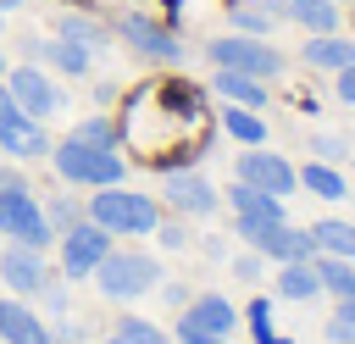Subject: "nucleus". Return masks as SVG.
Segmentation results:
<instances>
[{"mask_svg":"<svg viewBox=\"0 0 355 344\" xmlns=\"http://www.w3.org/2000/svg\"><path fill=\"white\" fill-rule=\"evenodd\" d=\"M111 33L128 44V50H139L144 61H161V67H178L189 50H183V39L166 28V22H155V17H139V11H122L116 22H111Z\"/></svg>","mask_w":355,"mask_h":344,"instance_id":"423d86ee","label":"nucleus"},{"mask_svg":"<svg viewBox=\"0 0 355 344\" xmlns=\"http://www.w3.org/2000/svg\"><path fill=\"white\" fill-rule=\"evenodd\" d=\"M161 205H172L178 216H216L222 194L211 189L205 172H166V183H161Z\"/></svg>","mask_w":355,"mask_h":344,"instance_id":"9b49d317","label":"nucleus"},{"mask_svg":"<svg viewBox=\"0 0 355 344\" xmlns=\"http://www.w3.org/2000/svg\"><path fill=\"white\" fill-rule=\"evenodd\" d=\"M349 172H355V155H349Z\"/></svg>","mask_w":355,"mask_h":344,"instance_id":"c03bdc74","label":"nucleus"},{"mask_svg":"<svg viewBox=\"0 0 355 344\" xmlns=\"http://www.w3.org/2000/svg\"><path fill=\"white\" fill-rule=\"evenodd\" d=\"M11 105H17V100H11V94H6V83H0V117H6Z\"/></svg>","mask_w":355,"mask_h":344,"instance_id":"ea45409f","label":"nucleus"},{"mask_svg":"<svg viewBox=\"0 0 355 344\" xmlns=\"http://www.w3.org/2000/svg\"><path fill=\"white\" fill-rule=\"evenodd\" d=\"M316 277H322V294H333V300L355 294V261H344V255H316Z\"/></svg>","mask_w":355,"mask_h":344,"instance_id":"a878e982","label":"nucleus"},{"mask_svg":"<svg viewBox=\"0 0 355 344\" xmlns=\"http://www.w3.org/2000/svg\"><path fill=\"white\" fill-rule=\"evenodd\" d=\"M0 239L28 244V250H50L55 244V227L44 222V205L28 189H6L0 194Z\"/></svg>","mask_w":355,"mask_h":344,"instance_id":"0eeeda50","label":"nucleus"},{"mask_svg":"<svg viewBox=\"0 0 355 344\" xmlns=\"http://www.w3.org/2000/svg\"><path fill=\"white\" fill-rule=\"evenodd\" d=\"M111 344H122V338H116V333H111Z\"/></svg>","mask_w":355,"mask_h":344,"instance_id":"a18cd8bd","label":"nucleus"},{"mask_svg":"<svg viewBox=\"0 0 355 344\" xmlns=\"http://www.w3.org/2000/svg\"><path fill=\"white\" fill-rule=\"evenodd\" d=\"M6 189H28V178H22L11 161H0V194H6Z\"/></svg>","mask_w":355,"mask_h":344,"instance_id":"c9c22d12","label":"nucleus"},{"mask_svg":"<svg viewBox=\"0 0 355 344\" xmlns=\"http://www.w3.org/2000/svg\"><path fill=\"white\" fill-rule=\"evenodd\" d=\"M338 6H344V0H338Z\"/></svg>","mask_w":355,"mask_h":344,"instance_id":"49530a36","label":"nucleus"},{"mask_svg":"<svg viewBox=\"0 0 355 344\" xmlns=\"http://www.w3.org/2000/svg\"><path fill=\"white\" fill-rule=\"evenodd\" d=\"M44 61L55 67V72H67V78H83L89 72V61H94V50L89 44H78V39H44Z\"/></svg>","mask_w":355,"mask_h":344,"instance_id":"5701e85b","label":"nucleus"},{"mask_svg":"<svg viewBox=\"0 0 355 344\" xmlns=\"http://www.w3.org/2000/svg\"><path fill=\"white\" fill-rule=\"evenodd\" d=\"M227 205H233V227H239V239H244L250 250H261V239L288 222V211H283L277 194L250 189V183H239V178H233V189H227Z\"/></svg>","mask_w":355,"mask_h":344,"instance_id":"39448f33","label":"nucleus"},{"mask_svg":"<svg viewBox=\"0 0 355 344\" xmlns=\"http://www.w3.org/2000/svg\"><path fill=\"white\" fill-rule=\"evenodd\" d=\"M327 338H333V344H355V322L333 316V322H327Z\"/></svg>","mask_w":355,"mask_h":344,"instance_id":"72a5a7b5","label":"nucleus"},{"mask_svg":"<svg viewBox=\"0 0 355 344\" xmlns=\"http://www.w3.org/2000/svg\"><path fill=\"white\" fill-rule=\"evenodd\" d=\"M172 344H222L216 333H205V327H194V316L189 311H178V333H172Z\"/></svg>","mask_w":355,"mask_h":344,"instance_id":"2f4dec72","label":"nucleus"},{"mask_svg":"<svg viewBox=\"0 0 355 344\" xmlns=\"http://www.w3.org/2000/svg\"><path fill=\"white\" fill-rule=\"evenodd\" d=\"M105 250H111V233L83 216V222H72V227L61 233V272H67V277H89V272L105 261Z\"/></svg>","mask_w":355,"mask_h":344,"instance_id":"9d476101","label":"nucleus"},{"mask_svg":"<svg viewBox=\"0 0 355 344\" xmlns=\"http://www.w3.org/2000/svg\"><path fill=\"white\" fill-rule=\"evenodd\" d=\"M17 6H22V0H0V11H17Z\"/></svg>","mask_w":355,"mask_h":344,"instance_id":"a19ab883","label":"nucleus"},{"mask_svg":"<svg viewBox=\"0 0 355 344\" xmlns=\"http://www.w3.org/2000/svg\"><path fill=\"white\" fill-rule=\"evenodd\" d=\"M227 17H233V28H239V33L266 39V33H272V22H277L283 11H277V0H233V11H227Z\"/></svg>","mask_w":355,"mask_h":344,"instance_id":"412c9836","label":"nucleus"},{"mask_svg":"<svg viewBox=\"0 0 355 344\" xmlns=\"http://www.w3.org/2000/svg\"><path fill=\"white\" fill-rule=\"evenodd\" d=\"M89 277H94V289H100L105 300L133 305V300H144L150 289H161V261H155L150 250H105V261H100Z\"/></svg>","mask_w":355,"mask_h":344,"instance_id":"f257e3e1","label":"nucleus"},{"mask_svg":"<svg viewBox=\"0 0 355 344\" xmlns=\"http://www.w3.org/2000/svg\"><path fill=\"white\" fill-rule=\"evenodd\" d=\"M233 272H239L244 283H250V277H261V250H255V255H239V261H233Z\"/></svg>","mask_w":355,"mask_h":344,"instance_id":"f704fd0d","label":"nucleus"},{"mask_svg":"<svg viewBox=\"0 0 355 344\" xmlns=\"http://www.w3.org/2000/svg\"><path fill=\"white\" fill-rule=\"evenodd\" d=\"M161 300H166V305H178V311H183V305H189V289H183V283H166V294H161Z\"/></svg>","mask_w":355,"mask_h":344,"instance_id":"4c0bfd02","label":"nucleus"},{"mask_svg":"<svg viewBox=\"0 0 355 344\" xmlns=\"http://www.w3.org/2000/svg\"><path fill=\"white\" fill-rule=\"evenodd\" d=\"M311 239H316L322 255H344V261H355V222H344V216H322V222L311 227Z\"/></svg>","mask_w":355,"mask_h":344,"instance_id":"b1692460","label":"nucleus"},{"mask_svg":"<svg viewBox=\"0 0 355 344\" xmlns=\"http://www.w3.org/2000/svg\"><path fill=\"white\" fill-rule=\"evenodd\" d=\"M183 311L194 316V327H205V333H216V338H227V333L239 327V311H233L222 294H194Z\"/></svg>","mask_w":355,"mask_h":344,"instance_id":"a211bd4d","label":"nucleus"},{"mask_svg":"<svg viewBox=\"0 0 355 344\" xmlns=\"http://www.w3.org/2000/svg\"><path fill=\"white\" fill-rule=\"evenodd\" d=\"M211 89H216L227 105H250V111L266 105V83L250 78V72H233V67H216V72H211Z\"/></svg>","mask_w":355,"mask_h":344,"instance_id":"f3484780","label":"nucleus"},{"mask_svg":"<svg viewBox=\"0 0 355 344\" xmlns=\"http://www.w3.org/2000/svg\"><path fill=\"white\" fill-rule=\"evenodd\" d=\"M0 277L11 294H44L50 289V266H44V250H28V244H6L0 250Z\"/></svg>","mask_w":355,"mask_h":344,"instance_id":"f8f14e48","label":"nucleus"},{"mask_svg":"<svg viewBox=\"0 0 355 344\" xmlns=\"http://www.w3.org/2000/svg\"><path fill=\"white\" fill-rule=\"evenodd\" d=\"M300 55H305L311 67H322V72H338V67L355 61V39H344V33H311Z\"/></svg>","mask_w":355,"mask_h":344,"instance_id":"6ab92c4d","label":"nucleus"},{"mask_svg":"<svg viewBox=\"0 0 355 344\" xmlns=\"http://www.w3.org/2000/svg\"><path fill=\"white\" fill-rule=\"evenodd\" d=\"M39 205H44V222L55 227V239H61L72 222H83V205H78V200H67V194H55V200H39Z\"/></svg>","mask_w":355,"mask_h":344,"instance_id":"c85d7f7f","label":"nucleus"},{"mask_svg":"<svg viewBox=\"0 0 355 344\" xmlns=\"http://www.w3.org/2000/svg\"><path fill=\"white\" fill-rule=\"evenodd\" d=\"M222 128H227L239 144H266V122H261V111H250V105H227V111H222Z\"/></svg>","mask_w":355,"mask_h":344,"instance_id":"bb28decb","label":"nucleus"},{"mask_svg":"<svg viewBox=\"0 0 355 344\" xmlns=\"http://www.w3.org/2000/svg\"><path fill=\"white\" fill-rule=\"evenodd\" d=\"M277 11L288 22H300L305 33H338L344 17H338V0H277Z\"/></svg>","mask_w":355,"mask_h":344,"instance_id":"dca6fc26","label":"nucleus"},{"mask_svg":"<svg viewBox=\"0 0 355 344\" xmlns=\"http://www.w3.org/2000/svg\"><path fill=\"white\" fill-rule=\"evenodd\" d=\"M0 344H55L50 322H39L22 300H0Z\"/></svg>","mask_w":355,"mask_h":344,"instance_id":"4468645a","label":"nucleus"},{"mask_svg":"<svg viewBox=\"0 0 355 344\" xmlns=\"http://www.w3.org/2000/svg\"><path fill=\"white\" fill-rule=\"evenodd\" d=\"M72 139H83V144H100V150H111L116 128H111V117H83V122L72 128Z\"/></svg>","mask_w":355,"mask_h":344,"instance_id":"c756f323","label":"nucleus"},{"mask_svg":"<svg viewBox=\"0 0 355 344\" xmlns=\"http://www.w3.org/2000/svg\"><path fill=\"white\" fill-rule=\"evenodd\" d=\"M239 183H250V189H266V194H277V200H288L294 189H300V172L283 161V155H272L266 144H244V155H239Z\"/></svg>","mask_w":355,"mask_h":344,"instance_id":"1a4fd4ad","label":"nucleus"},{"mask_svg":"<svg viewBox=\"0 0 355 344\" xmlns=\"http://www.w3.org/2000/svg\"><path fill=\"white\" fill-rule=\"evenodd\" d=\"M0 33H6V11H0Z\"/></svg>","mask_w":355,"mask_h":344,"instance_id":"37998d69","label":"nucleus"},{"mask_svg":"<svg viewBox=\"0 0 355 344\" xmlns=\"http://www.w3.org/2000/svg\"><path fill=\"white\" fill-rule=\"evenodd\" d=\"M111 333H116L122 344H172V333H161L150 316H133V311H122V316L111 322Z\"/></svg>","mask_w":355,"mask_h":344,"instance_id":"cd10ccee","label":"nucleus"},{"mask_svg":"<svg viewBox=\"0 0 355 344\" xmlns=\"http://www.w3.org/2000/svg\"><path fill=\"white\" fill-rule=\"evenodd\" d=\"M311 155L316 161H349V144L338 133H311Z\"/></svg>","mask_w":355,"mask_h":344,"instance_id":"7c9ffc66","label":"nucleus"},{"mask_svg":"<svg viewBox=\"0 0 355 344\" xmlns=\"http://www.w3.org/2000/svg\"><path fill=\"white\" fill-rule=\"evenodd\" d=\"M316 255H322V250H316L311 227H288V222H283L277 233L261 239V261H277V266H283V261H316Z\"/></svg>","mask_w":355,"mask_h":344,"instance_id":"2eb2a0df","label":"nucleus"},{"mask_svg":"<svg viewBox=\"0 0 355 344\" xmlns=\"http://www.w3.org/2000/svg\"><path fill=\"white\" fill-rule=\"evenodd\" d=\"M0 78H6V55H0Z\"/></svg>","mask_w":355,"mask_h":344,"instance_id":"79ce46f5","label":"nucleus"},{"mask_svg":"<svg viewBox=\"0 0 355 344\" xmlns=\"http://www.w3.org/2000/svg\"><path fill=\"white\" fill-rule=\"evenodd\" d=\"M0 150L17 155V161H33V155H50V133H44V122H33L22 105H11V111L0 117Z\"/></svg>","mask_w":355,"mask_h":344,"instance_id":"ddd939ff","label":"nucleus"},{"mask_svg":"<svg viewBox=\"0 0 355 344\" xmlns=\"http://www.w3.org/2000/svg\"><path fill=\"white\" fill-rule=\"evenodd\" d=\"M50 338H61V344H78V338H83V327H78V322H55V327H50Z\"/></svg>","mask_w":355,"mask_h":344,"instance_id":"e433bc0d","label":"nucleus"},{"mask_svg":"<svg viewBox=\"0 0 355 344\" xmlns=\"http://www.w3.org/2000/svg\"><path fill=\"white\" fill-rule=\"evenodd\" d=\"M333 94H338V100H344V105H355V61H349V67H338V72H333Z\"/></svg>","mask_w":355,"mask_h":344,"instance_id":"473e14b6","label":"nucleus"},{"mask_svg":"<svg viewBox=\"0 0 355 344\" xmlns=\"http://www.w3.org/2000/svg\"><path fill=\"white\" fill-rule=\"evenodd\" d=\"M50 166H55L61 183H83V189H111V183L128 178V161H122L116 150L83 144V139H72V133H67L61 144H50Z\"/></svg>","mask_w":355,"mask_h":344,"instance_id":"f03ea898","label":"nucleus"},{"mask_svg":"<svg viewBox=\"0 0 355 344\" xmlns=\"http://www.w3.org/2000/svg\"><path fill=\"white\" fill-rule=\"evenodd\" d=\"M55 33L89 44V50H105V44H111V22H94V17H83V11H61V17H55Z\"/></svg>","mask_w":355,"mask_h":344,"instance_id":"4be33fe9","label":"nucleus"},{"mask_svg":"<svg viewBox=\"0 0 355 344\" xmlns=\"http://www.w3.org/2000/svg\"><path fill=\"white\" fill-rule=\"evenodd\" d=\"M333 316H344V322H355V294H344V300H333Z\"/></svg>","mask_w":355,"mask_h":344,"instance_id":"58836bf2","label":"nucleus"},{"mask_svg":"<svg viewBox=\"0 0 355 344\" xmlns=\"http://www.w3.org/2000/svg\"><path fill=\"white\" fill-rule=\"evenodd\" d=\"M277 294H283V300H316V294H322L316 261H283V266H277Z\"/></svg>","mask_w":355,"mask_h":344,"instance_id":"aec40b11","label":"nucleus"},{"mask_svg":"<svg viewBox=\"0 0 355 344\" xmlns=\"http://www.w3.org/2000/svg\"><path fill=\"white\" fill-rule=\"evenodd\" d=\"M83 216H89V222H100L111 239H116V233H133V239H144V233H155V227H161V205H155L150 194H133V189H122V183H111V189H94V200L83 205Z\"/></svg>","mask_w":355,"mask_h":344,"instance_id":"7ed1b4c3","label":"nucleus"},{"mask_svg":"<svg viewBox=\"0 0 355 344\" xmlns=\"http://www.w3.org/2000/svg\"><path fill=\"white\" fill-rule=\"evenodd\" d=\"M205 55H211V67H233V72H250V78H261V83H272V78H283V50L277 44H266V39H255V33H216L211 44H205Z\"/></svg>","mask_w":355,"mask_h":344,"instance_id":"20e7f679","label":"nucleus"},{"mask_svg":"<svg viewBox=\"0 0 355 344\" xmlns=\"http://www.w3.org/2000/svg\"><path fill=\"white\" fill-rule=\"evenodd\" d=\"M294 172H300V183H305L311 194H322V200H344V189H349L333 161H305V166H294Z\"/></svg>","mask_w":355,"mask_h":344,"instance_id":"393cba45","label":"nucleus"},{"mask_svg":"<svg viewBox=\"0 0 355 344\" xmlns=\"http://www.w3.org/2000/svg\"><path fill=\"white\" fill-rule=\"evenodd\" d=\"M6 94L33 117V122H50L61 105H67V94L50 83V72H39V67H6Z\"/></svg>","mask_w":355,"mask_h":344,"instance_id":"6e6552de","label":"nucleus"}]
</instances>
